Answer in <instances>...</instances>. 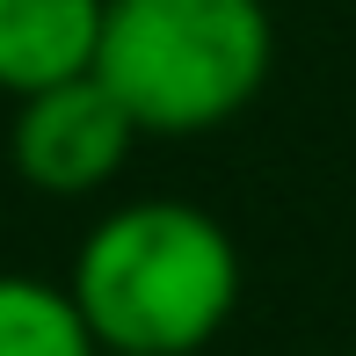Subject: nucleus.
Segmentation results:
<instances>
[{"label":"nucleus","mask_w":356,"mask_h":356,"mask_svg":"<svg viewBox=\"0 0 356 356\" xmlns=\"http://www.w3.org/2000/svg\"><path fill=\"white\" fill-rule=\"evenodd\" d=\"M66 291L102 356H197L240 313V248L204 204L131 197L88 225Z\"/></svg>","instance_id":"nucleus-1"},{"label":"nucleus","mask_w":356,"mask_h":356,"mask_svg":"<svg viewBox=\"0 0 356 356\" xmlns=\"http://www.w3.org/2000/svg\"><path fill=\"white\" fill-rule=\"evenodd\" d=\"M277 66L262 0H109L95 80L124 102L138 138H204L233 124Z\"/></svg>","instance_id":"nucleus-2"},{"label":"nucleus","mask_w":356,"mask_h":356,"mask_svg":"<svg viewBox=\"0 0 356 356\" xmlns=\"http://www.w3.org/2000/svg\"><path fill=\"white\" fill-rule=\"evenodd\" d=\"M138 153V124L124 117V102L95 73L37 88L15 102L8 124V168L37 197H102Z\"/></svg>","instance_id":"nucleus-3"},{"label":"nucleus","mask_w":356,"mask_h":356,"mask_svg":"<svg viewBox=\"0 0 356 356\" xmlns=\"http://www.w3.org/2000/svg\"><path fill=\"white\" fill-rule=\"evenodd\" d=\"M109 0H0V95H37L95 73Z\"/></svg>","instance_id":"nucleus-4"},{"label":"nucleus","mask_w":356,"mask_h":356,"mask_svg":"<svg viewBox=\"0 0 356 356\" xmlns=\"http://www.w3.org/2000/svg\"><path fill=\"white\" fill-rule=\"evenodd\" d=\"M0 356H102V349L66 284L0 269Z\"/></svg>","instance_id":"nucleus-5"}]
</instances>
